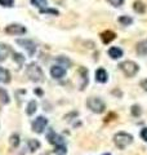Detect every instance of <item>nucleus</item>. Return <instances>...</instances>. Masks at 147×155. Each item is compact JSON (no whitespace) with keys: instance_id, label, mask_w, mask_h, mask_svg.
Instances as JSON below:
<instances>
[{"instance_id":"obj_1","label":"nucleus","mask_w":147,"mask_h":155,"mask_svg":"<svg viewBox=\"0 0 147 155\" xmlns=\"http://www.w3.org/2000/svg\"><path fill=\"white\" fill-rule=\"evenodd\" d=\"M114 142L120 150H122L133 142V137H132V134L126 133V132H117L114 136Z\"/></svg>"},{"instance_id":"obj_2","label":"nucleus","mask_w":147,"mask_h":155,"mask_svg":"<svg viewBox=\"0 0 147 155\" xmlns=\"http://www.w3.org/2000/svg\"><path fill=\"white\" fill-rule=\"evenodd\" d=\"M26 74L32 81H36V83L38 81L39 83H40V81H44V72L36 64H30L28 65L27 69H26Z\"/></svg>"},{"instance_id":"obj_3","label":"nucleus","mask_w":147,"mask_h":155,"mask_svg":"<svg viewBox=\"0 0 147 155\" xmlns=\"http://www.w3.org/2000/svg\"><path fill=\"white\" fill-rule=\"evenodd\" d=\"M119 69L124 72L125 76L132 78V76H134L137 72H138L139 66L137 65L134 61H122L121 64L119 65Z\"/></svg>"},{"instance_id":"obj_4","label":"nucleus","mask_w":147,"mask_h":155,"mask_svg":"<svg viewBox=\"0 0 147 155\" xmlns=\"http://www.w3.org/2000/svg\"><path fill=\"white\" fill-rule=\"evenodd\" d=\"M87 106L93 111V113H96V114L103 113L105 109H106L105 102L101 98H98V97H90V98H88Z\"/></svg>"},{"instance_id":"obj_5","label":"nucleus","mask_w":147,"mask_h":155,"mask_svg":"<svg viewBox=\"0 0 147 155\" xmlns=\"http://www.w3.org/2000/svg\"><path fill=\"white\" fill-rule=\"evenodd\" d=\"M48 125V119L44 116H38V118L32 122V130L35 133H43L44 129Z\"/></svg>"},{"instance_id":"obj_6","label":"nucleus","mask_w":147,"mask_h":155,"mask_svg":"<svg viewBox=\"0 0 147 155\" xmlns=\"http://www.w3.org/2000/svg\"><path fill=\"white\" fill-rule=\"evenodd\" d=\"M4 31L9 35H23V34H26V28L19 23H12V25H8Z\"/></svg>"},{"instance_id":"obj_7","label":"nucleus","mask_w":147,"mask_h":155,"mask_svg":"<svg viewBox=\"0 0 147 155\" xmlns=\"http://www.w3.org/2000/svg\"><path fill=\"white\" fill-rule=\"evenodd\" d=\"M51 75H52V78H54V79H62V78H65V75H66L65 66H61V65L52 66L51 67Z\"/></svg>"},{"instance_id":"obj_8","label":"nucleus","mask_w":147,"mask_h":155,"mask_svg":"<svg viewBox=\"0 0 147 155\" xmlns=\"http://www.w3.org/2000/svg\"><path fill=\"white\" fill-rule=\"evenodd\" d=\"M17 44L21 45L22 48H24V49H27V52H28V54H30V56H32L34 53H35V51H36V47H35V44H34L31 40H26V39H18Z\"/></svg>"},{"instance_id":"obj_9","label":"nucleus","mask_w":147,"mask_h":155,"mask_svg":"<svg viewBox=\"0 0 147 155\" xmlns=\"http://www.w3.org/2000/svg\"><path fill=\"white\" fill-rule=\"evenodd\" d=\"M47 140L51 143H53V145H62L63 143V140H62V137L61 136H58L54 130L53 129H49V132H48V134H47Z\"/></svg>"},{"instance_id":"obj_10","label":"nucleus","mask_w":147,"mask_h":155,"mask_svg":"<svg viewBox=\"0 0 147 155\" xmlns=\"http://www.w3.org/2000/svg\"><path fill=\"white\" fill-rule=\"evenodd\" d=\"M101 40L102 43H105V44H110L111 41H114L116 39V34L114 31H110V30H106L101 34Z\"/></svg>"},{"instance_id":"obj_11","label":"nucleus","mask_w":147,"mask_h":155,"mask_svg":"<svg viewBox=\"0 0 147 155\" xmlns=\"http://www.w3.org/2000/svg\"><path fill=\"white\" fill-rule=\"evenodd\" d=\"M107 79H109V75H107L106 70L100 67V69L96 71V80L98 81V83H106Z\"/></svg>"},{"instance_id":"obj_12","label":"nucleus","mask_w":147,"mask_h":155,"mask_svg":"<svg viewBox=\"0 0 147 155\" xmlns=\"http://www.w3.org/2000/svg\"><path fill=\"white\" fill-rule=\"evenodd\" d=\"M136 51L139 56H147V39L146 40H142L139 41L136 47Z\"/></svg>"},{"instance_id":"obj_13","label":"nucleus","mask_w":147,"mask_h":155,"mask_svg":"<svg viewBox=\"0 0 147 155\" xmlns=\"http://www.w3.org/2000/svg\"><path fill=\"white\" fill-rule=\"evenodd\" d=\"M109 56L112 58V60H117V58H120L122 56V51L117 47H111L109 49Z\"/></svg>"},{"instance_id":"obj_14","label":"nucleus","mask_w":147,"mask_h":155,"mask_svg":"<svg viewBox=\"0 0 147 155\" xmlns=\"http://www.w3.org/2000/svg\"><path fill=\"white\" fill-rule=\"evenodd\" d=\"M0 81L2 83H9L11 81V72L5 69H3L2 66H0Z\"/></svg>"},{"instance_id":"obj_15","label":"nucleus","mask_w":147,"mask_h":155,"mask_svg":"<svg viewBox=\"0 0 147 155\" xmlns=\"http://www.w3.org/2000/svg\"><path fill=\"white\" fill-rule=\"evenodd\" d=\"M11 47L5 44H0V61H4L8 57V54L11 53Z\"/></svg>"},{"instance_id":"obj_16","label":"nucleus","mask_w":147,"mask_h":155,"mask_svg":"<svg viewBox=\"0 0 147 155\" xmlns=\"http://www.w3.org/2000/svg\"><path fill=\"white\" fill-rule=\"evenodd\" d=\"M79 74H80V75H81V78H83V84L80 85V89L83 91V89L85 88L87 83H88V71H87L85 67H81V69L79 70Z\"/></svg>"},{"instance_id":"obj_17","label":"nucleus","mask_w":147,"mask_h":155,"mask_svg":"<svg viewBox=\"0 0 147 155\" xmlns=\"http://www.w3.org/2000/svg\"><path fill=\"white\" fill-rule=\"evenodd\" d=\"M133 9H134V12L141 14V13L146 12V5L142 2H139V0H137V2H134V4H133Z\"/></svg>"},{"instance_id":"obj_18","label":"nucleus","mask_w":147,"mask_h":155,"mask_svg":"<svg viewBox=\"0 0 147 155\" xmlns=\"http://www.w3.org/2000/svg\"><path fill=\"white\" fill-rule=\"evenodd\" d=\"M38 109V104L35 101H30V102L27 104V109H26V114L27 115H34L35 114V111Z\"/></svg>"},{"instance_id":"obj_19","label":"nucleus","mask_w":147,"mask_h":155,"mask_svg":"<svg viewBox=\"0 0 147 155\" xmlns=\"http://www.w3.org/2000/svg\"><path fill=\"white\" fill-rule=\"evenodd\" d=\"M117 21H119V23H121L122 26H129L130 23H133V18L129 16H121V17H119Z\"/></svg>"},{"instance_id":"obj_20","label":"nucleus","mask_w":147,"mask_h":155,"mask_svg":"<svg viewBox=\"0 0 147 155\" xmlns=\"http://www.w3.org/2000/svg\"><path fill=\"white\" fill-rule=\"evenodd\" d=\"M9 96L7 93V91L5 89H3V88H0V102L2 104H9Z\"/></svg>"},{"instance_id":"obj_21","label":"nucleus","mask_w":147,"mask_h":155,"mask_svg":"<svg viewBox=\"0 0 147 155\" xmlns=\"http://www.w3.org/2000/svg\"><path fill=\"white\" fill-rule=\"evenodd\" d=\"M31 4L39 9H44L47 7V0H31Z\"/></svg>"},{"instance_id":"obj_22","label":"nucleus","mask_w":147,"mask_h":155,"mask_svg":"<svg viewBox=\"0 0 147 155\" xmlns=\"http://www.w3.org/2000/svg\"><path fill=\"white\" fill-rule=\"evenodd\" d=\"M66 153H67V149H66V146L65 145H57L56 146V149H54V154L56 155H66Z\"/></svg>"},{"instance_id":"obj_23","label":"nucleus","mask_w":147,"mask_h":155,"mask_svg":"<svg viewBox=\"0 0 147 155\" xmlns=\"http://www.w3.org/2000/svg\"><path fill=\"white\" fill-rule=\"evenodd\" d=\"M9 142H11L12 147H17L19 145V136L18 134H12L11 138H9Z\"/></svg>"},{"instance_id":"obj_24","label":"nucleus","mask_w":147,"mask_h":155,"mask_svg":"<svg viewBox=\"0 0 147 155\" xmlns=\"http://www.w3.org/2000/svg\"><path fill=\"white\" fill-rule=\"evenodd\" d=\"M28 147H30L31 151H35V150L40 147V142H39L38 140H30V141H28Z\"/></svg>"},{"instance_id":"obj_25","label":"nucleus","mask_w":147,"mask_h":155,"mask_svg":"<svg viewBox=\"0 0 147 155\" xmlns=\"http://www.w3.org/2000/svg\"><path fill=\"white\" fill-rule=\"evenodd\" d=\"M40 13L41 14H53V16H58V11H56V9H51V8L40 9Z\"/></svg>"},{"instance_id":"obj_26","label":"nucleus","mask_w":147,"mask_h":155,"mask_svg":"<svg viewBox=\"0 0 147 155\" xmlns=\"http://www.w3.org/2000/svg\"><path fill=\"white\" fill-rule=\"evenodd\" d=\"M0 5L5 8H12L14 5V0H0Z\"/></svg>"},{"instance_id":"obj_27","label":"nucleus","mask_w":147,"mask_h":155,"mask_svg":"<svg viewBox=\"0 0 147 155\" xmlns=\"http://www.w3.org/2000/svg\"><path fill=\"white\" fill-rule=\"evenodd\" d=\"M14 61L18 62V65H22L23 61H24V58H23L22 54H19V53H14Z\"/></svg>"},{"instance_id":"obj_28","label":"nucleus","mask_w":147,"mask_h":155,"mask_svg":"<svg viewBox=\"0 0 147 155\" xmlns=\"http://www.w3.org/2000/svg\"><path fill=\"white\" fill-rule=\"evenodd\" d=\"M111 5H114V7H120L124 4V0H107Z\"/></svg>"},{"instance_id":"obj_29","label":"nucleus","mask_w":147,"mask_h":155,"mask_svg":"<svg viewBox=\"0 0 147 155\" xmlns=\"http://www.w3.org/2000/svg\"><path fill=\"white\" fill-rule=\"evenodd\" d=\"M132 114H133L134 116H138V115H141V107L138 105H134L133 107H132Z\"/></svg>"},{"instance_id":"obj_30","label":"nucleus","mask_w":147,"mask_h":155,"mask_svg":"<svg viewBox=\"0 0 147 155\" xmlns=\"http://www.w3.org/2000/svg\"><path fill=\"white\" fill-rule=\"evenodd\" d=\"M57 62H60V64H63V65H66V66H70L71 65V62L67 60V58L65 57H58L57 58Z\"/></svg>"},{"instance_id":"obj_31","label":"nucleus","mask_w":147,"mask_h":155,"mask_svg":"<svg viewBox=\"0 0 147 155\" xmlns=\"http://www.w3.org/2000/svg\"><path fill=\"white\" fill-rule=\"evenodd\" d=\"M141 137H142V140H143V141L147 142V128H143V129L141 130Z\"/></svg>"},{"instance_id":"obj_32","label":"nucleus","mask_w":147,"mask_h":155,"mask_svg":"<svg viewBox=\"0 0 147 155\" xmlns=\"http://www.w3.org/2000/svg\"><path fill=\"white\" fill-rule=\"evenodd\" d=\"M112 118H116V114L112 113V114H110V115H107L106 119H105V122H106V123H107V122H111V120H114Z\"/></svg>"},{"instance_id":"obj_33","label":"nucleus","mask_w":147,"mask_h":155,"mask_svg":"<svg viewBox=\"0 0 147 155\" xmlns=\"http://www.w3.org/2000/svg\"><path fill=\"white\" fill-rule=\"evenodd\" d=\"M141 87L147 92V79H143V80L141 81Z\"/></svg>"},{"instance_id":"obj_34","label":"nucleus","mask_w":147,"mask_h":155,"mask_svg":"<svg viewBox=\"0 0 147 155\" xmlns=\"http://www.w3.org/2000/svg\"><path fill=\"white\" fill-rule=\"evenodd\" d=\"M35 94H39V96H43V91L41 89H35Z\"/></svg>"},{"instance_id":"obj_35","label":"nucleus","mask_w":147,"mask_h":155,"mask_svg":"<svg viewBox=\"0 0 147 155\" xmlns=\"http://www.w3.org/2000/svg\"><path fill=\"white\" fill-rule=\"evenodd\" d=\"M103 155H111V154H103Z\"/></svg>"},{"instance_id":"obj_36","label":"nucleus","mask_w":147,"mask_h":155,"mask_svg":"<svg viewBox=\"0 0 147 155\" xmlns=\"http://www.w3.org/2000/svg\"><path fill=\"white\" fill-rule=\"evenodd\" d=\"M43 155H48V154H43Z\"/></svg>"}]
</instances>
